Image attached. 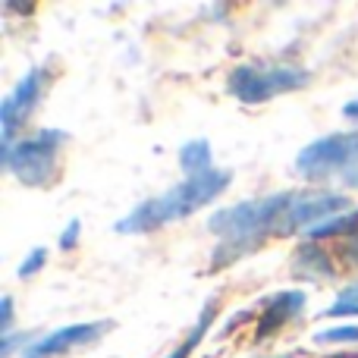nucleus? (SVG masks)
<instances>
[{"mask_svg":"<svg viewBox=\"0 0 358 358\" xmlns=\"http://www.w3.org/2000/svg\"><path fill=\"white\" fill-rule=\"evenodd\" d=\"M292 192H277V195L267 198H255V201H239L233 208L217 210L208 220L210 233L220 236L214 248V258H210V267H227L233 264L236 258H242L245 252L258 248L267 236L277 233L283 227V217L289 210Z\"/></svg>","mask_w":358,"mask_h":358,"instance_id":"f257e3e1","label":"nucleus"},{"mask_svg":"<svg viewBox=\"0 0 358 358\" xmlns=\"http://www.w3.org/2000/svg\"><path fill=\"white\" fill-rule=\"evenodd\" d=\"M229 182H233V173H229V170H217V167L208 170V173L185 176L182 182L167 192V195L148 198V201H142L138 208H132L113 229H117V233H126V236L155 233V229L167 227V223L182 220V217L201 210L204 204L214 201Z\"/></svg>","mask_w":358,"mask_h":358,"instance_id":"f03ea898","label":"nucleus"},{"mask_svg":"<svg viewBox=\"0 0 358 358\" xmlns=\"http://www.w3.org/2000/svg\"><path fill=\"white\" fill-rule=\"evenodd\" d=\"M66 132L60 129H41L38 136L22 138L16 142L10 151L3 155V164L19 182L31 185V189H41L50 182L57 167V151H60Z\"/></svg>","mask_w":358,"mask_h":358,"instance_id":"7ed1b4c3","label":"nucleus"},{"mask_svg":"<svg viewBox=\"0 0 358 358\" xmlns=\"http://www.w3.org/2000/svg\"><path fill=\"white\" fill-rule=\"evenodd\" d=\"M308 85V73L299 66H236L229 76V92L245 104H264L273 94H286Z\"/></svg>","mask_w":358,"mask_h":358,"instance_id":"20e7f679","label":"nucleus"},{"mask_svg":"<svg viewBox=\"0 0 358 358\" xmlns=\"http://www.w3.org/2000/svg\"><path fill=\"white\" fill-rule=\"evenodd\" d=\"M358 167V132H334L324 136L317 142H311L308 148L299 151L296 170L308 179H321L330 173H346V170Z\"/></svg>","mask_w":358,"mask_h":358,"instance_id":"39448f33","label":"nucleus"},{"mask_svg":"<svg viewBox=\"0 0 358 358\" xmlns=\"http://www.w3.org/2000/svg\"><path fill=\"white\" fill-rule=\"evenodd\" d=\"M346 214L352 210V198L343 195V192H292L289 210L283 217V227H280V236H289L305 229L308 233L311 227L330 220L336 214Z\"/></svg>","mask_w":358,"mask_h":358,"instance_id":"423d86ee","label":"nucleus"},{"mask_svg":"<svg viewBox=\"0 0 358 358\" xmlns=\"http://www.w3.org/2000/svg\"><path fill=\"white\" fill-rule=\"evenodd\" d=\"M113 327V321H104V324H73V327H63V330H54L50 336L38 343H29L22 349V358H57L69 349H79V346H92L98 343L107 330Z\"/></svg>","mask_w":358,"mask_h":358,"instance_id":"0eeeda50","label":"nucleus"},{"mask_svg":"<svg viewBox=\"0 0 358 358\" xmlns=\"http://www.w3.org/2000/svg\"><path fill=\"white\" fill-rule=\"evenodd\" d=\"M41 98V69H31L22 82L16 85V92H10L0 104V126H3V155L13 148V132L31 113V107Z\"/></svg>","mask_w":358,"mask_h":358,"instance_id":"6e6552de","label":"nucleus"},{"mask_svg":"<svg viewBox=\"0 0 358 358\" xmlns=\"http://www.w3.org/2000/svg\"><path fill=\"white\" fill-rule=\"evenodd\" d=\"M305 302H308V296L302 289H286V292H277L273 299H267V308L258 321V340L273 334L277 327H283L289 317H296L305 308Z\"/></svg>","mask_w":358,"mask_h":358,"instance_id":"1a4fd4ad","label":"nucleus"},{"mask_svg":"<svg viewBox=\"0 0 358 358\" xmlns=\"http://www.w3.org/2000/svg\"><path fill=\"white\" fill-rule=\"evenodd\" d=\"M296 273H305V277H334V267H330V258L324 248H317L315 242H305L296 252Z\"/></svg>","mask_w":358,"mask_h":358,"instance_id":"9d476101","label":"nucleus"},{"mask_svg":"<svg viewBox=\"0 0 358 358\" xmlns=\"http://www.w3.org/2000/svg\"><path fill=\"white\" fill-rule=\"evenodd\" d=\"M179 167L185 170V176H198L214 170V157H210V145L204 138H195V142L182 145L179 148Z\"/></svg>","mask_w":358,"mask_h":358,"instance_id":"9b49d317","label":"nucleus"},{"mask_svg":"<svg viewBox=\"0 0 358 358\" xmlns=\"http://www.w3.org/2000/svg\"><path fill=\"white\" fill-rule=\"evenodd\" d=\"M214 315H217V305L208 302V305L201 308V317H198V324L189 330V334H185V340L179 343V349H173V352H170L167 358H189L192 352H195V346L204 340V334H208L210 324H214Z\"/></svg>","mask_w":358,"mask_h":358,"instance_id":"f8f14e48","label":"nucleus"},{"mask_svg":"<svg viewBox=\"0 0 358 358\" xmlns=\"http://www.w3.org/2000/svg\"><path fill=\"white\" fill-rule=\"evenodd\" d=\"M352 229H358V208L346 210V214L330 217V220H324V223H317V227H311L305 236H308V239H334V236L352 233Z\"/></svg>","mask_w":358,"mask_h":358,"instance_id":"ddd939ff","label":"nucleus"},{"mask_svg":"<svg viewBox=\"0 0 358 358\" xmlns=\"http://www.w3.org/2000/svg\"><path fill=\"white\" fill-rule=\"evenodd\" d=\"M343 315H358V283L349 286V289H343L340 299H336V305H330L321 317H343Z\"/></svg>","mask_w":358,"mask_h":358,"instance_id":"4468645a","label":"nucleus"},{"mask_svg":"<svg viewBox=\"0 0 358 358\" xmlns=\"http://www.w3.org/2000/svg\"><path fill=\"white\" fill-rule=\"evenodd\" d=\"M315 343H358V327H336L315 334Z\"/></svg>","mask_w":358,"mask_h":358,"instance_id":"2eb2a0df","label":"nucleus"},{"mask_svg":"<svg viewBox=\"0 0 358 358\" xmlns=\"http://www.w3.org/2000/svg\"><path fill=\"white\" fill-rule=\"evenodd\" d=\"M44 258H48V248H35V252L29 255V258L22 261V267H19V277H35L38 271H41V264H44Z\"/></svg>","mask_w":358,"mask_h":358,"instance_id":"dca6fc26","label":"nucleus"},{"mask_svg":"<svg viewBox=\"0 0 358 358\" xmlns=\"http://www.w3.org/2000/svg\"><path fill=\"white\" fill-rule=\"evenodd\" d=\"M79 229H82L79 220H69L66 223V229L60 233V248H63V252H69V248L76 245V239H79Z\"/></svg>","mask_w":358,"mask_h":358,"instance_id":"f3484780","label":"nucleus"},{"mask_svg":"<svg viewBox=\"0 0 358 358\" xmlns=\"http://www.w3.org/2000/svg\"><path fill=\"white\" fill-rule=\"evenodd\" d=\"M0 324H3L6 336H10V324H13V299L3 296V305H0Z\"/></svg>","mask_w":358,"mask_h":358,"instance_id":"a211bd4d","label":"nucleus"},{"mask_svg":"<svg viewBox=\"0 0 358 358\" xmlns=\"http://www.w3.org/2000/svg\"><path fill=\"white\" fill-rule=\"evenodd\" d=\"M343 182H346V185H352V189H358V167L346 170V173H343Z\"/></svg>","mask_w":358,"mask_h":358,"instance_id":"6ab92c4d","label":"nucleus"},{"mask_svg":"<svg viewBox=\"0 0 358 358\" xmlns=\"http://www.w3.org/2000/svg\"><path fill=\"white\" fill-rule=\"evenodd\" d=\"M343 113H346L349 120H358V101H349V104L343 107Z\"/></svg>","mask_w":358,"mask_h":358,"instance_id":"aec40b11","label":"nucleus"}]
</instances>
